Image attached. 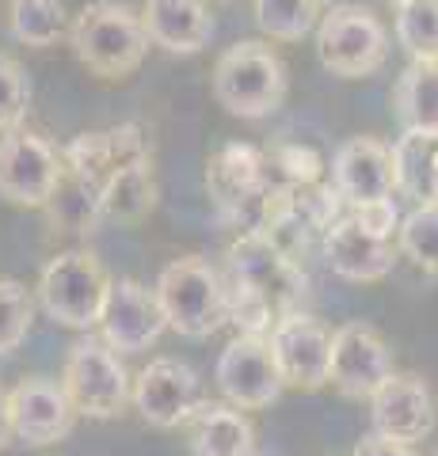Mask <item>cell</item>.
<instances>
[{"label": "cell", "instance_id": "obj_9", "mask_svg": "<svg viewBox=\"0 0 438 456\" xmlns=\"http://www.w3.org/2000/svg\"><path fill=\"white\" fill-rule=\"evenodd\" d=\"M130 403L137 407L141 422H149L153 430H176V426H187L199 411L202 380L191 365L176 358H153L134 380Z\"/></svg>", "mask_w": 438, "mask_h": 456}, {"label": "cell", "instance_id": "obj_7", "mask_svg": "<svg viewBox=\"0 0 438 456\" xmlns=\"http://www.w3.org/2000/svg\"><path fill=\"white\" fill-rule=\"evenodd\" d=\"M62 388L77 415L88 419H115L130 403V373L103 338L84 335L65 358Z\"/></svg>", "mask_w": 438, "mask_h": 456}, {"label": "cell", "instance_id": "obj_1", "mask_svg": "<svg viewBox=\"0 0 438 456\" xmlns=\"http://www.w3.org/2000/svg\"><path fill=\"white\" fill-rule=\"evenodd\" d=\"M225 266H229L225 305L229 320L244 335H267L282 316L302 312V301L309 297L305 266L260 228H248L233 240Z\"/></svg>", "mask_w": 438, "mask_h": 456}, {"label": "cell", "instance_id": "obj_28", "mask_svg": "<svg viewBox=\"0 0 438 456\" xmlns=\"http://www.w3.org/2000/svg\"><path fill=\"white\" fill-rule=\"evenodd\" d=\"M397 251H404L423 274L438 278V198L416 202V209L408 217H401Z\"/></svg>", "mask_w": 438, "mask_h": 456}, {"label": "cell", "instance_id": "obj_37", "mask_svg": "<svg viewBox=\"0 0 438 456\" xmlns=\"http://www.w3.org/2000/svg\"><path fill=\"white\" fill-rule=\"evenodd\" d=\"M218 4H233V0H218Z\"/></svg>", "mask_w": 438, "mask_h": 456}, {"label": "cell", "instance_id": "obj_25", "mask_svg": "<svg viewBox=\"0 0 438 456\" xmlns=\"http://www.w3.org/2000/svg\"><path fill=\"white\" fill-rule=\"evenodd\" d=\"M434 145L438 137L404 130L397 137V145H389V160H393V191H401L404 198L427 202L431 198V160H434Z\"/></svg>", "mask_w": 438, "mask_h": 456}, {"label": "cell", "instance_id": "obj_29", "mask_svg": "<svg viewBox=\"0 0 438 456\" xmlns=\"http://www.w3.org/2000/svg\"><path fill=\"white\" fill-rule=\"evenodd\" d=\"M320 0H256V23L278 42H302L320 23Z\"/></svg>", "mask_w": 438, "mask_h": 456}, {"label": "cell", "instance_id": "obj_11", "mask_svg": "<svg viewBox=\"0 0 438 456\" xmlns=\"http://www.w3.org/2000/svg\"><path fill=\"white\" fill-rule=\"evenodd\" d=\"M214 380H218L221 395L240 411L271 407L282 395V388H286L278 377V365H275L267 335H244V331L218 354Z\"/></svg>", "mask_w": 438, "mask_h": 456}, {"label": "cell", "instance_id": "obj_2", "mask_svg": "<svg viewBox=\"0 0 438 456\" xmlns=\"http://www.w3.org/2000/svg\"><path fill=\"white\" fill-rule=\"evenodd\" d=\"M69 46L77 61L100 80H122L141 69L149 53V35L141 12L119 0H92L69 27Z\"/></svg>", "mask_w": 438, "mask_h": 456}, {"label": "cell", "instance_id": "obj_34", "mask_svg": "<svg viewBox=\"0 0 438 456\" xmlns=\"http://www.w3.org/2000/svg\"><path fill=\"white\" fill-rule=\"evenodd\" d=\"M351 456H416V452H412V445H401V441H389L381 434H366Z\"/></svg>", "mask_w": 438, "mask_h": 456}, {"label": "cell", "instance_id": "obj_13", "mask_svg": "<svg viewBox=\"0 0 438 456\" xmlns=\"http://www.w3.org/2000/svg\"><path fill=\"white\" fill-rule=\"evenodd\" d=\"M206 191L225 217H248V228L256 221L263 194L271 191L263 164V149L256 145H225L206 160Z\"/></svg>", "mask_w": 438, "mask_h": 456}, {"label": "cell", "instance_id": "obj_14", "mask_svg": "<svg viewBox=\"0 0 438 456\" xmlns=\"http://www.w3.org/2000/svg\"><path fill=\"white\" fill-rule=\"evenodd\" d=\"M370 426L374 434L401 441V445H416V441L431 437L434 395L427 380L416 373H393L389 380H381L370 395Z\"/></svg>", "mask_w": 438, "mask_h": 456}, {"label": "cell", "instance_id": "obj_22", "mask_svg": "<svg viewBox=\"0 0 438 456\" xmlns=\"http://www.w3.org/2000/svg\"><path fill=\"white\" fill-rule=\"evenodd\" d=\"M191 456H256V430L229 403H199L191 415Z\"/></svg>", "mask_w": 438, "mask_h": 456}, {"label": "cell", "instance_id": "obj_18", "mask_svg": "<svg viewBox=\"0 0 438 456\" xmlns=\"http://www.w3.org/2000/svg\"><path fill=\"white\" fill-rule=\"evenodd\" d=\"M332 187L343 198V206L377 202V198L393 194V160L389 145L370 134L351 137L332 156Z\"/></svg>", "mask_w": 438, "mask_h": 456}, {"label": "cell", "instance_id": "obj_12", "mask_svg": "<svg viewBox=\"0 0 438 456\" xmlns=\"http://www.w3.org/2000/svg\"><path fill=\"white\" fill-rule=\"evenodd\" d=\"M397 373L393 350L370 323L351 320L332 331V369L328 384H335L347 399H370L381 380Z\"/></svg>", "mask_w": 438, "mask_h": 456}, {"label": "cell", "instance_id": "obj_3", "mask_svg": "<svg viewBox=\"0 0 438 456\" xmlns=\"http://www.w3.org/2000/svg\"><path fill=\"white\" fill-rule=\"evenodd\" d=\"M210 88H214L218 107H225L233 118L256 122L275 114L286 99V65L263 42H233L218 57Z\"/></svg>", "mask_w": 438, "mask_h": 456}, {"label": "cell", "instance_id": "obj_8", "mask_svg": "<svg viewBox=\"0 0 438 456\" xmlns=\"http://www.w3.org/2000/svg\"><path fill=\"white\" fill-rule=\"evenodd\" d=\"M65 171L62 152L31 130L0 134V198L23 209H42L50 202Z\"/></svg>", "mask_w": 438, "mask_h": 456}, {"label": "cell", "instance_id": "obj_27", "mask_svg": "<svg viewBox=\"0 0 438 456\" xmlns=\"http://www.w3.org/2000/svg\"><path fill=\"white\" fill-rule=\"evenodd\" d=\"M393 31L412 61H438V0H401Z\"/></svg>", "mask_w": 438, "mask_h": 456}, {"label": "cell", "instance_id": "obj_31", "mask_svg": "<svg viewBox=\"0 0 438 456\" xmlns=\"http://www.w3.org/2000/svg\"><path fill=\"white\" fill-rule=\"evenodd\" d=\"M35 323V297L23 281L0 278V354L20 350Z\"/></svg>", "mask_w": 438, "mask_h": 456}, {"label": "cell", "instance_id": "obj_4", "mask_svg": "<svg viewBox=\"0 0 438 456\" xmlns=\"http://www.w3.org/2000/svg\"><path fill=\"white\" fill-rule=\"evenodd\" d=\"M153 293H157L164 323L183 338H210L229 320L225 281L202 255H183V259L168 263Z\"/></svg>", "mask_w": 438, "mask_h": 456}, {"label": "cell", "instance_id": "obj_36", "mask_svg": "<svg viewBox=\"0 0 438 456\" xmlns=\"http://www.w3.org/2000/svg\"><path fill=\"white\" fill-rule=\"evenodd\" d=\"M431 198H438V145H434V160H431Z\"/></svg>", "mask_w": 438, "mask_h": 456}, {"label": "cell", "instance_id": "obj_10", "mask_svg": "<svg viewBox=\"0 0 438 456\" xmlns=\"http://www.w3.org/2000/svg\"><path fill=\"white\" fill-rule=\"evenodd\" d=\"M267 342H271L282 384L302 388V392H317L328 384L332 327H324L317 316H309V312H290V316H282L271 331H267Z\"/></svg>", "mask_w": 438, "mask_h": 456}, {"label": "cell", "instance_id": "obj_32", "mask_svg": "<svg viewBox=\"0 0 438 456\" xmlns=\"http://www.w3.org/2000/svg\"><path fill=\"white\" fill-rule=\"evenodd\" d=\"M31 110V80L16 57L0 53V134L20 130Z\"/></svg>", "mask_w": 438, "mask_h": 456}, {"label": "cell", "instance_id": "obj_33", "mask_svg": "<svg viewBox=\"0 0 438 456\" xmlns=\"http://www.w3.org/2000/svg\"><path fill=\"white\" fill-rule=\"evenodd\" d=\"M347 213L366 228V232H374L381 240H393V236H397V228H401V209H397V202H393V194L389 198H377V202L351 206Z\"/></svg>", "mask_w": 438, "mask_h": 456}, {"label": "cell", "instance_id": "obj_39", "mask_svg": "<svg viewBox=\"0 0 438 456\" xmlns=\"http://www.w3.org/2000/svg\"><path fill=\"white\" fill-rule=\"evenodd\" d=\"M320 4H332V0H320Z\"/></svg>", "mask_w": 438, "mask_h": 456}, {"label": "cell", "instance_id": "obj_21", "mask_svg": "<svg viewBox=\"0 0 438 456\" xmlns=\"http://www.w3.org/2000/svg\"><path fill=\"white\" fill-rule=\"evenodd\" d=\"M157 209V175H153V156L130 160L119 171H111L100 187V213L111 224H141Z\"/></svg>", "mask_w": 438, "mask_h": 456}, {"label": "cell", "instance_id": "obj_26", "mask_svg": "<svg viewBox=\"0 0 438 456\" xmlns=\"http://www.w3.org/2000/svg\"><path fill=\"white\" fill-rule=\"evenodd\" d=\"M8 23H12V35L23 46H35V50H46L69 35L62 0H12Z\"/></svg>", "mask_w": 438, "mask_h": 456}, {"label": "cell", "instance_id": "obj_16", "mask_svg": "<svg viewBox=\"0 0 438 456\" xmlns=\"http://www.w3.org/2000/svg\"><path fill=\"white\" fill-rule=\"evenodd\" d=\"M164 312L157 305V293L145 289L134 278L111 281L103 316H100V338L115 354H141L164 335Z\"/></svg>", "mask_w": 438, "mask_h": 456}, {"label": "cell", "instance_id": "obj_38", "mask_svg": "<svg viewBox=\"0 0 438 456\" xmlns=\"http://www.w3.org/2000/svg\"><path fill=\"white\" fill-rule=\"evenodd\" d=\"M389 4H393V8H397V4H401V0H389Z\"/></svg>", "mask_w": 438, "mask_h": 456}, {"label": "cell", "instance_id": "obj_24", "mask_svg": "<svg viewBox=\"0 0 438 456\" xmlns=\"http://www.w3.org/2000/svg\"><path fill=\"white\" fill-rule=\"evenodd\" d=\"M46 209V217L50 224L58 228V232H95V224L103 221V213H100V187L88 179H80L77 171H62V179H58V187H54L50 194V202L42 206Z\"/></svg>", "mask_w": 438, "mask_h": 456}, {"label": "cell", "instance_id": "obj_17", "mask_svg": "<svg viewBox=\"0 0 438 456\" xmlns=\"http://www.w3.org/2000/svg\"><path fill=\"white\" fill-rule=\"evenodd\" d=\"M324 263L343 281H381L393 274L397 244L366 232L351 213H339V217L324 228Z\"/></svg>", "mask_w": 438, "mask_h": 456}, {"label": "cell", "instance_id": "obj_30", "mask_svg": "<svg viewBox=\"0 0 438 456\" xmlns=\"http://www.w3.org/2000/svg\"><path fill=\"white\" fill-rule=\"evenodd\" d=\"M263 164H267V179L271 187H305V183H317L320 179V156L309 149V145H290V141H278L263 152Z\"/></svg>", "mask_w": 438, "mask_h": 456}, {"label": "cell", "instance_id": "obj_20", "mask_svg": "<svg viewBox=\"0 0 438 456\" xmlns=\"http://www.w3.org/2000/svg\"><path fill=\"white\" fill-rule=\"evenodd\" d=\"M149 46L168 53H199L214 38V16L206 0H145L141 8Z\"/></svg>", "mask_w": 438, "mask_h": 456}, {"label": "cell", "instance_id": "obj_19", "mask_svg": "<svg viewBox=\"0 0 438 456\" xmlns=\"http://www.w3.org/2000/svg\"><path fill=\"white\" fill-rule=\"evenodd\" d=\"M149 152V141L141 134L137 122H122V126H111V130H100V134H80L65 145L62 160L69 171H77L80 179L95 183L103 187V179L111 171H119L122 164L130 160H145Z\"/></svg>", "mask_w": 438, "mask_h": 456}, {"label": "cell", "instance_id": "obj_35", "mask_svg": "<svg viewBox=\"0 0 438 456\" xmlns=\"http://www.w3.org/2000/svg\"><path fill=\"white\" fill-rule=\"evenodd\" d=\"M16 434H12V411H8V392H0V449H8Z\"/></svg>", "mask_w": 438, "mask_h": 456}, {"label": "cell", "instance_id": "obj_5", "mask_svg": "<svg viewBox=\"0 0 438 456\" xmlns=\"http://www.w3.org/2000/svg\"><path fill=\"white\" fill-rule=\"evenodd\" d=\"M107 293H111V274L92 251H62L42 266L38 305L62 327H73V331L100 327Z\"/></svg>", "mask_w": 438, "mask_h": 456}, {"label": "cell", "instance_id": "obj_15", "mask_svg": "<svg viewBox=\"0 0 438 456\" xmlns=\"http://www.w3.org/2000/svg\"><path fill=\"white\" fill-rule=\"evenodd\" d=\"M8 411H12V434L31 449L58 445V441L73 434V422H77V411L69 403L65 388L46 377L20 380L8 392Z\"/></svg>", "mask_w": 438, "mask_h": 456}, {"label": "cell", "instance_id": "obj_6", "mask_svg": "<svg viewBox=\"0 0 438 456\" xmlns=\"http://www.w3.org/2000/svg\"><path fill=\"white\" fill-rule=\"evenodd\" d=\"M317 57L332 77L362 80L389 57V31L362 4H328L317 23Z\"/></svg>", "mask_w": 438, "mask_h": 456}, {"label": "cell", "instance_id": "obj_23", "mask_svg": "<svg viewBox=\"0 0 438 456\" xmlns=\"http://www.w3.org/2000/svg\"><path fill=\"white\" fill-rule=\"evenodd\" d=\"M393 107L404 130L438 137V61H412L397 80Z\"/></svg>", "mask_w": 438, "mask_h": 456}]
</instances>
